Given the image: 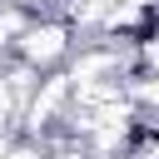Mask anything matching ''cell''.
Segmentation results:
<instances>
[{
	"instance_id": "4",
	"label": "cell",
	"mask_w": 159,
	"mask_h": 159,
	"mask_svg": "<svg viewBox=\"0 0 159 159\" xmlns=\"http://www.w3.org/2000/svg\"><path fill=\"white\" fill-rule=\"evenodd\" d=\"M10 5H20V10H30V5H40V0H10Z\"/></svg>"
},
{
	"instance_id": "1",
	"label": "cell",
	"mask_w": 159,
	"mask_h": 159,
	"mask_svg": "<svg viewBox=\"0 0 159 159\" xmlns=\"http://www.w3.org/2000/svg\"><path fill=\"white\" fill-rule=\"evenodd\" d=\"M70 25L65 20H30V30L15 40V55H20V65H30L35 75L40 70H55L65 55H70Z\"/></svg>"
},
{
	"instance_id": "2",
	"label": "cell",
	"mask_w": 159,
	"mask_h": 159,
	"mask_svg": "<svg viewBox=\"0 0 159 159\" xmlns=\"http://www.w3.org/2000/svg\"><path fill=\"white\" fill-rule=\"evenodd\" d=\"M70 94H75V84H70V80H45V89L30 99V129H45V124L55 119V109H60Z\"/></svg>"
},
{
	"instance_id": "3",
	"label": "cell",
	"mask_w": 159,
	"mask_h": 159,
	"mask_svg": "<svg viewBox=\"0 0 159 159\" xmlns=\"http://www.w3.org/2000/svg\"><path fill=\"white\" fill-rule=\"evenodd\" d=\"M5 159H45V154H40V149H35V144H20V149H10V154H5Z\"/></svg>"
},
{
	"instance_id": "5",
	"label": "cell",
	"mask_w": 159,
	"mask_h": 159,
	"mask_svg": "<svg viewBox=\"0 0 159 159\" xmlns=\"http://www.w3.org/2000/svg\"><path fill=\"white\" fill-rule=\"evenodd\" d=\"M5 154H10V144H5V134H0V159H5Z\"/></svg>"
}]
</instances>
